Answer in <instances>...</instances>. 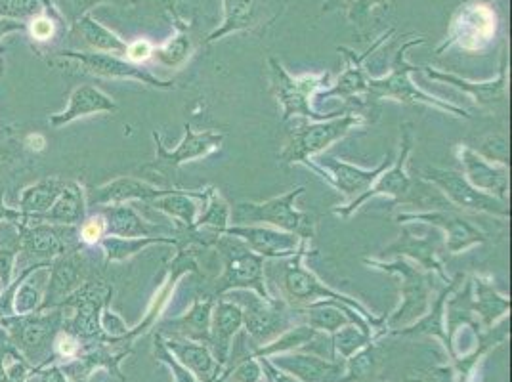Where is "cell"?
<instances>
[{
	"mask_svg": "<svg viewBox=\"0 0 512 382\" xmlns=\"http://www.w3.org/2000/svg\"><path fill=\"white\" fill-rule=\"evenodd\" d=\"M310 241H304L302 247L297 251V255L289 256L279 272V295L291 306V308H302L320 300H333L348 306L350 310L358 312L373 329L383 327L384 318L377 319L363 304H360L356 298L346 297L339 291H333L327 287L320 277L316 276L312 270L304 266V258L308 255Z\"/></svg>",
	"mask_w": 512,
	"mask_h": 382,
	"instance_id": "obj_1",
	"label": "cell"
},
{
	"mask_svg": "<svg viewBox=\"0 0 512 382\" xmlns=\"http://www.w3.org/2000/svg\"><path fill=\"white\" fill-rule=\"evenodd\" d=\"M427 43L425 39H413L409 43L404 44L396 58H394V64L388 75H384L381 79H369L367 81V94L363 98V106H373L375 102H381V100H394V102H400V104H406V106H428L442 111V113H448V115H455V117H463V119H470L469 111L463 109V107L453 106L448 104L440 98H434L427 94L425 90H421L419 86L413 85V81L409 79V75L421 67H415L413 64L407 62V50L411 46H417V44Z\"/></svg>",
	"mask_w": 512,
	"mask_h": 382,
	"instance_id": "obj_2",
	"label": "cell"
},
{
	"mask_svg": "<svg viewBox=\"0 0 512 382\" xmlns=\"http://www.w3.org/2000/svg\"><path fill=\"white\" fill-rule=\"evenodd\" d=\"M369 119L358 111V107L348 104L341 115L329 117L325 121H302L299 127L291 130L287 146L279 153V161L283 165H306L314 155L339 142L350 130L367 127Z\"/></svg>",
	"mask_w": 512,
	"mask_h": 382,
	"instance_id": "obj_3",
	"label": "cell"
},
{
	"mask_svg": "<svg viewBox=\"0 0 512 382\" xmlns=\"http://www.w3.org/2000/svg\"><path fill=\"white\" fill-rule=\"evenodd\" d=\"M302 193H304V186H299L285 195H279L262 203H253V201L237 203L232 207L230 226H272L310 241L314 237L316 220L314 216L302 213L295 207V201Z\"/></svg>",
	"mask_w": 512,
	"mask_h": 382,
	"instance_id": "obj_4",
	"label": "cell"
},
{
	"mask_svg": "<svg viewBox=\"0 0 512 382\" xmlns=\"http://www.w3.org/2000/svg\"><path fill=\"white\" fill-rule=\"evenodd\" d=\"M214 249L224 260V270L214 281L211 297L220 298L230 291L247 289L262 298H272L266 287V260L262 256L251 251L239 237L228 234L218 237Z\"/></svg>",
	"mask_w": 512,
	"mask_h": 382,
	"instance_id": "obj_5",
	"label": "cell"
},
{
	"mask_svg": "<svg viewBox=\"0 0 512 382\" xmlns=\"http://www.w3.org/2000/svg\"><path fill=\"white\" fill-rule=\"evenodd\" d=\"M363 262L375 270H381L386 274L400 276V291H402V304L396 312H392L384 323L388 329H404L407 325L415 323L423 318L430 308L432 297V274L411 264L406 258H396L392 262H386L383 258H363Z\"/></svg>",
	"mask_w": 512,
	"mask_h": 382,
	"instance_id": "obj_6",
	"label": "cell"
},
{
	"mask_svg": "<svg viewBox=\"0 0 512 382\" xmlns=\"http://www.w3.org/2000/svg\"><path fill=\"white\" fill-rule=\"evenodd\" d=\"M331 73H320V75H300L293 77L287 73V69L279 64L276 58H270V83H272V92L278 98L279 104L283 107V123H287L293 117H300L304 121H325L329 117L341 115L342 111L327 113L323 115L312 107V98L318 96L323 86L329 85Z\"/></svg>",
	"mask_w": 512,
	"mask_h": 382,
	"instance_id": "obj_7",
	"label": "cell"
},
{
	"mask_svg": "<svg viewBox=\"0 0 512 382\" xmlns=\"http://www.w3.org/2000/svg\"><path fill=\"white\" fill-rule=\"evenodd\" d=\"M423 182H430L434 188H438L444 199L457 211L491 214L501 220H509L511 216L507 201H501L490 193L476 190L463 176V172L427 167L423 172Z\"/></svg>",
	"mask_w": 512,
	"mask_h": 382,
	"instance_id": "obj_8",
	"label": "cell"
},
{
	"mask_svg": "<svg viewBox=\"0 0 512 382\" xmlns=\"http://www.w3.org/2000/svg\"><path fill=\"white\" fill-rule=\"evenodd\" d=\"M224 298L232 300L241 308L243 325L260 344H268L270 340L279 337L291 323V306L283 298H262L255 291L247 289L230 291Z\"/></svg>",
	"mask_w": 512,
	"mask_h": 382,
	"instance_id": "obj_9",
	"label": "cell"
},
{
	"mask_svg": "<svg viewBox=\"0 0 512 382\" xmlns=\"http://www.w3.org/2000/svg\"><path fill=\"white\" fill-rule=\"evenodd\" d=\"M402 130L404 132H402V144H400L398 159L388 169L384 170L369 190L362 193L360 197L352 199L346 207H335L333 213L341 216V218H348V216L356 213L365 201H369L373 197H392L396 205L398 203H415V199H413L415 182L407 172L409 155H411V149H413V130H411L409 123L404 125Z\"/></svg>",
	"mask_w": 512,
	"mask_h": 382,
	"instance_id": "obj_10",
	"label": "cell"
},
{
	"mask_svg": "<svg viewBox=\"0 0 512 382\" xmlns=\"http://www.w3.org/2000/svg\"><path fill=\"white\" fill-rule=\"evenodd\" d=\"M184 138L180 140V144L176 148L169 151L165 148L161 134L153 132V140L157 146V157L146 170H151L155 174H161L165 180L174 178V174L178 169L186 163H192L197 159L209 157L214 151L222 148L224 142V132H216V130H205V132H195L190 123L184 125Z\"/></svg>",
	"mask_w": 512,
	"mask_h": 382,
	"instance_id": "obj_11",
	"label": "cell"
},
{
	"mask_svg": "<svg viewBox=\"0 0 512 382\" xmlns=\"http://www.w3.org/2000/svg\"><path fill=\"white\" fill-rule=\"evenodd\" d=\"M285 2L289 0H224V22L209 35L207 43L237 31L262 33L281 16Z\"/></svg>",
	"mask_w": 512,
	"mask_h": 382,
	"instance_id": "obj_12",
	"label": "cell"
},
{
	"mask_svg": "<svg viewBox=\"0 0 512 382\" xmlns=\"http://www.w3.org/2000/svg\"><path fill=\"white\" fill-rule=\"evenodd\" d=\"M398 222H425L446 235V251L449 255H459L474 245H482L488 241V235L484 234L478 226H474L465 214L457 209H434L425 213H404L396 216Z\"/></svg>",
	"mask_w": 512,
	"mask_h": 382,
	"instance_id": "obj_13",
	"label": "cell"
},
{
	"mask_svg": "<svg viewBox=\"0 0 512 382\" xmlns=\"http://www.w3.org/2000/svg\"><path fill=\"white\" fill-rule=\"evenodd\" d=\"M497 29V18L488 4L476 2L463 6L449 27L448 41L438 48V54L457 44L467 52H478L490 44Z\"/></svg>",
	"mask_w": 512,
	"mask_h": 382,
	"instance_id": "obj_14",
	"label": "cell"
},
{
	"mask_svg": "<svg viewBox=\"0 0 512 382\" xmlns=\"http://www.w3.org/2000/svg\"><path fill=\"white\" fill-rule=\"evenodd\" d=\"M224 234L239 237L251 251L264 260H279L297 255L302 243L299 235L283 232L272 226H228Z\"/></svg>",
	"mask_w": 512,
	"mask_h": 382,
	"instance_id": "obj_15",
	"label": "cell"
},
{
	"mask_svg": "<svg viewBox=\"0 0 512 382\" xmlns=\"http://www.w3.org/2000/svg\"><path fill=\"white\" fill-rule=\"evenodd\" d=\"M423 71H425L428 79H432V81H442V83H448V85L463 90L478 106L488 107V109L507 106L509 79H507V54L505 52L501 56V67H499L497 79H491L486 83H472V81L461 79L453 73L436 71L432 67H423Z\"/></svg>",
	"mask_w": 512,
	"mask_h": 382,
	"instance_id": "obj_16",
	"label": "cell"
},
{
	"mask_svg": "<svg viewBox=\"0 0 512 382\" xmlns=\"http://www.w3.org/2000/svg\"><path fill=\"white\" fill-rule=\"evenodd\" d=\"M392 33H394V31L390 29L386 35H383V37H381L377 43L373 44L362 56H356L354 50L341 46L339 52H342L344 58H346V69H344V73H342L341 77L337 79L335 85H331L329 90L318 92L316 98L327 100V98H335V96H337V98H341V100H346L350 106H363V98H365V94H367V81H369V77H367L365 71H363V62H365Z\"/></svg>",
	"mask_w": 512,
	"mask_h": 382,
	"instance_id": "obj_17",
	"label": "cell"
},
{
	"mask_svg": "<svg viewBox=\"0 0 512 382\" xmlns=\"http://www.w3.org/2000/svg\"><path fill=\"white\" fill-rule=\"evenodd\" d=\"M394 163L392 153L384 157L383 163L375 169H360L346 161H339L335 157H321L318 167L325 170V182L333 188L342 191L344 197L356 199L373 186V182Z\"/></svg>",
	"mask_w": 512,
	"mask_h": 382,
	"instance_id": "obj_18",
	"label": "cell"
},
{
	"mask_svg": "<svg viewBox=\"0 0 512 382\" xmlns=\"http://www.w3.org/2000/svg\"><path fill=\"white\" fill-rule=\"evenodd\" d=\"M455 155L463 167V176L476 190L490 193L493 197L507 201L509 195V167L495 165L478 155L470 146H457Z\"/></svg>",
	"mask_w": 512,
	"mask_h": 382,
	"instance_id": "obj_19",
	"label": "cell"
},
{
	"mask_svg": "<svg viewBox=\"0 0 512 382\" xmlns=\"http://www.w3.org/2000/svg\"><path fill=\"white\" fill-rule=\"evenodd\" d=\"M384 256H396V258H406L413 260L419 268L434 272L444 283H449L451 277L446 274L444 260L440 258V245L436 235L428 237H415L409 226H404L402 237L394 241L388 249H384Z\"/></svg>",
	"mask_w": 512,
	"mask_h": 382,
	"instance_id": "obj_20",
	"label": "cell"
},
{
	"mask_svg": "<svg viewBox=\"0 0 512 382\" xmlns=\"http://www.w3.org/2000/svg\"><path fill=\"white\" fill-rule=\"evenodd\" d=\"M293 310L312 329L327 331L331 335L346 325H358L367 335H371V331H373V327L362 316H358L348 306L333 302V300H320V302H314V304H308L302 308H293Z\"/></svg>",
	"mask_w": 512,
	"mask_h": 382,
	"instance_id": "obj_21",
	"label": "cell"
},
{
	"mask_svg": "<svg viewBox=\"0 0 512 382\" xmlns=\"http://www.w3.org/2000/svg\"><path fill=\"white\" fill-rule=\"evenodd\" d=\"M214 302H216V298L211 295L195 298L192 308L182 318L169 319L161 325L163 333H169L172 335V339L209 344Z\"/></svg>",
	"mask_w": 512,
	"mask_h": 382,
	"instance_id": "obj_22",
	"label": "cell"
},
{
	"mask_svg": "<svg viewBox=\"0 0 512 382\" xmlns=\"http://www.w3.org/2000/svg\"><path fill=\"white\" fill-rule=\"evenodd\" d=\"M71 56L79 58L81 65L85 67L86 71L94 73V75H100V77H111V79H134V81H140L142 85L153 86V88H174V81H161L157 77H153L150 71L138 67L136 64H128L123 62L115 56H109V54H75V52H69Z\"/></svg>",
	"mask_w": 512,
	"mask_h": 382,
	"instance_id": "obj_23",
	"label": "cell"
},
{
	"mask_svg": "<svg viewBox=\"0 0 512 382\" xmlns=\"http://www.w3.org/2000/svg\"><path fill=\"white\" fill-rule=\"evenodd\" d=\"M243 327V312L241 308L228 300V298H216L211 318V339L209 348L213 352L216 361L222 365L228 361L230 346L234 340L235 333Z\"/></svg>",
	"mask_w": 512,
	"mask_h": 382,
	"instance_id": "obj_24",
	"label": "cell"
},
{
	"mask_svg": "<svg viewBox=\"0 0 512 382\" xmlns=\"http://www.w3.org/2000/svg\"><path fill=\"white\" fill-rule=\"evenodd\" d=\"M467 304L470 312L482 319L486 329H491L497 319L511 310V300L499 295L491 279L482 276H474L467 281Z\"/></svg>",
	"mask_w": 512,
	"mask_h": 382,
	"instance_id": "obj_25",
	"label": "cell"
},
{
	"mask_svg": "<svg viewBox=\"0 0 512 382\" xmlns=\"http://www.w3.org/2000/svg\"><path fill=\"white\" fill-rule=\"evenodd\" d=\"M165 346L172 356L180 361L188 371H192L197 382H214L220 373V363L209 348V344L192 342V340L169 339Z\"/></svg>",
	"mask_w": 512,
	"mask_h": 382,
	"instance_id": "obj_26",
	"label": "cell"
},
{
	"mask_svg": "<svg viewBox=\"0 0 512 382\" xmlns=\"http://www.w3.org/2000/svg\"><path fill=\"white\" fill-rule=\"evenodd\" d=\"M207 199V190H172L151 201V207L176 220V232H190L199 216L197 201Z\"/></svg>",
	"mask_w": 512,
	"mask_h": 382,
	"instance_id": "obj_27",
	"label": "cell"
},
{
	"mask_svg": "<svg viewBox=\"0 0 512 382\" xmlns=\"http://www.w3.org/2000/svg\"><path fill=\"white\" fill-rule=\"evenodd\" d=\"M107 232L115 237H176V228L155 226L132 207L115 205L106 209Z\"/></svg>",
	"mask_w": 512,
	"mask_h": 382,
	"instance_id": "obj_28",
	"label": "cell"
},
{
	"mask_svg": "<svg viewBox=\"0 0 512 382\" xmlns=\"http://www.w3.org/2000/svg\"><path fill=\"white\" fill-rule=\"evenodd\" d=\"M167 191L169 190L151 186L148 182H142L136 178H119V180H113L111 184L94 191L92 201L98 205H123V203L134 201V199L153 201V199L165 195Z\"/></svg>",
	"mask_w": 512,
	"mask_h": 382,
	"instance_id": "obj_29",
	"label": "cell"
},
{
	"mask_svg": "<svg viewBox=\"0 0 512 382\" xmlns=\"http://www.w3.org/2000/svg\"><path fill=\"white\" fill-rule=\"evenodd\" d=\"M274 365L291 375L299 377L302 382H333L342 375V365L335 361L321 360L316 356L293 354L274 361Z\"/></svg>",
	"mask_w": 512,
	"mask_h": 382,
	"instance_id": "obj_30",
	"label": "cell"
},
{
	"mask_svg": "<svg viewBox=\"0 0 512 382\" xmlns=\"http://www.w3.org/2000/svg\"><path fill=\"white\" fill-rule=\"evenodd\" d=\"M117 104L106 96L102 90L94 88V86H81L73 98H71V106L67 109L62 117L54 119V125H62L69 123L77 117H85L90 113H100V111H115Z\"/></svg>",
	"mask_w": 512,
	"mask_h": 382,
	"instance_id": "obj_31",
	"label": "cell"
},
{
	"mask_svg": "<svg viewBox=\"0 0 512 382\" xmlns=\"http://www.w3.org/2000/svg\"><path fill=\"white\" fill-rule=\"evenodd\" d=\"M159 243L176 247V237H107L104 239V249H106L107 260L117 262L136 253H142L144 249Z\"/></svg>",
	"mask_w": 512,
	"mask_h": 382,
	"instance_id": "obj_32",
	"label": "cell"
},
{
	"mask_svg": "<svg viewBox=\"0 0 512 382\" xmlns=\"http://www.w3.org/2000/svg\"><path fill=\"white\" fill-rule=\"evenodd\" d=\"M316 333L318 331L312 329L306 323L299 325V327H293V329H287L274 342L264 344L260 350H256L255 356H258V358H268V356H278V354H283V352H291L293 348H299V346H304L306 342L314 340Z\"/></svg>",
	"mask_w": 512,
	"mask_h": 382,
	"instance_id": "obj_33",
	"label": "cell"
},
{
	"mask_svg": "<svg viewBox=\"0 0 512 382\" xmlns=\"http://www.w3.org/2000/svg\"><path fill=\"white\" fill-rule=\"evenodd\" d=\"M81 31H83L86 41L92 44L94 48L106 50V52L127 54L128 44L123 43L119 37H115L111 31H107L106 27L94 22L92 18H85L81 22Z\"/></svg>",
	"mask_w": 512,
	"mask_h": 382,
	"instance_id": "obj_34",
	"label": "cell"
},
{
	"mask_svg": "<svg viewBox=\"0 0 512 382\" xmlns=\"http://www.w3.org/2000/svg\"><path fill=\"white\" fill-rule=\"evenodd\" d=\"M190 52H192V41H190V37H188L184 31H180V33H178L172 41L165 44L163 48L153 50L155 58H157L161 64L172 67V69L184 64V62L188 60Z\"/></svg>",
	"mask_w": 512,
	"mask_h": 382,
	"instance_id": "obj_35",
	"label": "cell"
},
{
	"mask_svg": "<svg viewBox=\"0 0 512 382\" xmlns=\"http://www.w3.org/2000/svg\"><path fill=\"white\" fill-rule=\"evenodd\" d=\"M478 155H482L486 161L495 163V165H503L509 167V138L505 134H488L484 138H480L478 148L474 149Z\"/></svg>",
	"mask_w": 512,
	"mask_h": 382,
	"instance_id": "obj_36",
	"label": "cell"
},
{
	"mask_svg": "<svg viewBox=\"0 0 512 382\" xmlns=\"http://www.w3.org/2000/svg\"><path fill=\"white\" fill-rule=\"evenodd\" d=\"M333 342H335L337 352H341V356L350 358V356H354L360 348H363L365 344L371 342V335L363 333L360 327L356 329V325H346V327L339 329L337 333H333Z\"/></svg>",
	"mask_w": 512,
	"mask_h": 382,
	"instance_id": "obj_37",
	"label": "cell"
},
{
	"mask_svg": "<svg viewBox=\"0 0 512 382\" xmlns=\"http://www.w3.org/2000/svg\"><path fill=\"white\" fill-rule=\"evenodd\" d=\"M83 216V193L77 186L64 191L60 203L54 207L52 218L62 222H77Z\"/></svg>",
	"mask_w": 512,
	"mask_h": 382,
	"instance_id": "obj_38",
	"label": "cell"
},
{
	"mask_svg": "<svg viewBox=\"0 0 512 382\" xmlns=\"http://www.w3.org/2000/svg\"><path fill=\"white\" fill-rule=\"evenodd\" d=\"M350 358H352V360L348 363V373H346L344 381L341 382L362 381V379H365V377L371 373V369H373V365H375V361H377L375 348H373V346L365 348L363 352L354 354V356H350Z\"/></svg>",
	"mask_w": 512,
	"mask_h": 382,
	"instance_id": "obj_39",
	"label": "cell"
},
{
	"mask_svg": "<svg viewBox=\"0 0 512 382\" xmlns=\"http://www.w3.org/2000/svg\"><path fill=\"white\" fill-rule=\"evenodd\" d=\"M155 356L157 360L167 363L171 367L172 375H174V381L176 382H197V379L193 377L192 371H188L180 361L176 360L172 356L171 350L165 346V342L161 339V335L155 337Z\"/></svg>",
	"mask_w": 512,
	"mask_h": 382,
	"instance_id": "obj_40",
	"label": "cell"
},
{
	"mask_svg": "<svg viewBox=\"0 0 512 382\" xmlns=\"http://www.w3.org/2000/svg\"><path fill=\"white\" fill-rule=\"evenodd\" d=\"M79 260L77 258H69L58 264V270H56V277H54V289L64 293L67 289H71L75 285V281L79 279Z\"/></svg>",
	"mask_w": 512,
	"mask_h": 382,
	"instance_id": "obj_41",
	"label": "cell"
},
{
	"mask_svg": "<svg viewBox=\"0 0 512 382\" xmlns=\"http://www.w3.org/2000/svg\"><path fill=\"white\" fill-rule=\"evenodd\" d=\"M29 249L37 255H54L60 249L58 237L48 230H37L29 235Z\"/></svg>",
	"mask_w": 512,
	"mask_h": 382,
	"instance_id": "obj_42",
	"label": "cell"
},
{
	"mask_svg": "<svg viewBox=\"0 0 512 382\" xmlns=\"http://www.w3.org/2000/svg\"><path fill=\"white\" fill-rule=\"evenodd\" d=\"M58 193H60V191L56 190L54 184H50V186H39V188L31 190L25 195L23 205H25L27 209H46Z\"/></svg>",
	"mask_w": 512,
	"mask_h": 382,
	"instance_id": "obj_43",
	"label": "cell"
},
{
	"mask_svg": "<svg viewBox=\"0 0 512 382\" xmlns=\"http://www.w3.org/2000/svg\"><path fill=\"white\" fill-rule=\"evenodd\" d=\"M260 379H262V367L255 358L237 365L234 375H230V382H260Z\"/></svg>",
	"mask_w": 512,
	"mask_h": 382,
	"instance_id": "obj_44",
	"label": "cell"
},
{
	"mask_svg": "<svg viewBox=\"0 0 512 382\" xmlns=\"http://www.w3.org/2000/svg\"><path fill=\"white\" fill-rule=\"evenodd\" d=\"M106 232V216L100 214V216H94V218H90L88 222H85V226L81 230V237H83V241H86V243H96V241H100L104 237Z\"/></svg>",
	"mask_w": 512,
	"mask_h": 382,
	"instance_id": "obj_45",
	"label": "cell"
},
{
	"mask_svg": "<svg viewBox=\"0 0 512 382\" xmlns=\"http://www.w3.org/2000/svg\"><path fill=\"white\" fill-rule=\"evenodd\" d=\"M153 44L150 41H136V43L128 44L127 56L130 62L134 64H142V62H148L151 56H153Z\"/></svg>",
	"mask_w": 512,
	"mask_h": 382,
	"instance_id": "obj_46",
	"label": "cell"
},
{
	"mask_svg": "<svg viewBox=\"0 0 512 382\" xmlns=\"http://www.w3.org/2000/svg\"><path fill=\"white\" fill-rule=\"evenodd\" d=\"M375 6H381L383 10L388 8V0H356L354 4H352V12H350V20H360V18H365Z\"/></svg>",
	"mask_w": 512,
	"mask_h": 382,
	"instance_id": "obj_47",
	"label": "cell"
},
{
	"mask_svg": "<svg viewBox=\"0 0 512 382\" xmlns=\"http://www.w3.org/2000/svg\"><path fill=\"white\" fill-rule=\"evenodd\" d=\"M262 365H264V369H266V375L270 377V381L272 382H300L295 379V377H289V375H285V373H281L278 367L272 363L270 360H262Z\"/></svg>",
	"mask_w": 512,
	"mask_h": 382,
	"instance_id": "obj_48",
	"label": "cell"
},
{
	"mask_svg": "<svg viewBox=\"0 0 512 382\" xmlns=\"http://www.w3.org/2000/svg\"><path fill=\"white\" fill-rule=\"evenodd\" d=\"M31 31H33V35L37 37V39H41V41H44V39H48L52 33H54V25H52V22L50 20H44V18H41V20H37V22H33V27H31Z\"/></svg>",
	"mask_w": 512,
	"mask_h": 382,
	"instance_id": "obj_49",
	"label": "cell"
},
{
	"mask_svg": "<svg viewBox=\"0 0 512 382\" xmlns=\"http://www.w3.org/2000/svg\"><path fill=\"white\" fill-rule=\"evenodd\" d=\"M58 348H60L62 356H73L77 352V342L71 337H62L58 340Z\"/></svg>",
	"mask_w": 512,
	"mask_h": 382,
	"instance_id": "obj_50",
	"label": "cell"
},
{
	"mask_svg": "<svg viewBox=\"0 0 512 382\" xmlns=\"http://www.w3.org/2000/svg\"><path fill=\"white\" fill-rule=\"evenodd\" d=\"M356 0H325L323 4V12H331L335 8H352Z\"/></svg>",
	"mask_w": 512,
	"mask_h": 382,
	"instance_id": "obj_51",
	"label": "cell"
},
{
	"mask_svg": "<svg viewBox=\"0 0 512 382\" xmlns=\"http://www.w3.org/2000/svg\"><path fill=\"white\" fill-rule=\"evenodd\" d=\"M400 382H428L425 377H415V375H407L406 379L404 381Z\"/></svg>",
	"mask_w": 512,
	"mask_h": 382,
	"instance_id": "obj_52",
	"label": "cell"
},
{
	"mask_svg": "<svg viewBox=\"0 0 512 382\" xmlns=\"http://www.w3.org/2000/svg\"><path fill=\"white\" fill-rule=\"evenodd\" d=\"M79 2H81V4H85V2H90V0H79Z\"/></svg>",
	"mask_w": 512,
	"mask_h": 382,
	"instance_id": "obj_53",
	"label": "cell"
}]
</instances>
